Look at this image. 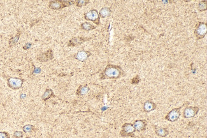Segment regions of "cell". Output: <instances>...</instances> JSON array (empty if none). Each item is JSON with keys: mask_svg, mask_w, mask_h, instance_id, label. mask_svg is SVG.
I'll use <instances>...</instances> for the list:
<instances>
[{"mask_svg": "<svg viewBox=\"0 0 207 138\" xmlns=\"http://www.w3.org/2000/svg\"><path fill=\"white\" fill-rule=\"evenodd\" d=\"M125 76L124 71L120 66L108 64L100 74L101 79H115Z\"/></svg>", "mask_w": 207, "mask_h": 138, "instance_id": "cell-1", "label": "cell"}, {"mask_svg": "<svg viewBox=\"0 0 207 138\" xmlns=\"http://www.w3.org/2000/svg\"><path fill=\"white\" fill-rule=\"evenodd\" d=\"M1 4H2V3H0V5H1Z\"/></svg>", "mask_w": 207, "mask_h": 138, "instance_id": "cell-26", "label": "cell"}, {"mask_svg": "<svg viewBox=\"0 0 207 138\" xmlns=\"http://www.w3.org/2000/svg\"><path fill=\"white\" fill-rule=\"evenodd\" d=\"M206 2H201L199 3V10L201 11L206 10Z\"/></svg>", "mask_w": 207, "mask_h": 138, "instance_id": "cell-23", "label": "cell"}, {"mask_svg": "<svg viewBox=\"0 0 207 138\" xmlns=\"http://www.w3.org/2000/svg\"><path fill=\"white\" fill-rule=\"evenodd\" d=\"M155 133L157 136L160 137H166L169 134V131L166 128L155 127Z\"/></svg>", "mask_w": 207, "mask_h": 138, "instance_id": "cell-16", "label": "cell"}, {"mask_svg": "<svg viewBox=\"0 0 207 138\" xmlns=\"http://www.w3.org/2000/svg\"><path fill=\"white\" fill-rule=\"evenodd\" d=\"M157 105L156 104L151 100H147L144 102L143 109V111L145 113H150L157 108Z\"/></svg>", "mask_w": 207, "mask_h": 138, "instance_id": "cell-10", "label": "cell"}, {"mask_svg": "<svg viewBox=\"0 0 207 138\" xmlns=\"http://www.w3.org/2000/svg\"><path fill=\"white\" fill-rule=\"evenodd\" d=\"M206 31L207 28L205 23L200 22L196 26L194 33H195V35L198 39H201L205 37L206 34Z\"/></svg>", "mask_w": 207, "mask_h": 138, "instance_id": "cell-8", "label": "cell"}, {"mask_svg": "<svg viewBox=\"0 0 207 138\" xmlns=\"http://www.w3.org/2000/svg\"><path fill=\"white\" fill-rule=\"evenodd\" d=\"M111 14V10L110 8L108 7H104L102 8L100 12H99V16L100 17H102V18H105L107 17H109Z\"/></svg>", "mask_w": 207, "mask_h": 138, "instance_id": "cell-17", "label": "cell"}, {"mask_svg": "<svg viewBox=\"0 0 207 138\" xmlns=\"http://www.w3.org/2000/svg\"><path fill=\"white\" fill-rule=\"evenodd\" d=\"M91 55V53L89 51H80L75 55V58L79 61L84 62V61H86Z\"/></svg>", "mask_w": 207, "mask_h": 138, "instance_id": "cell-12", "label": "cell"}, {"mask_svg": "<svg viewBox=\"0 0 207 138\" xmlns=\"http://www.w3.org/2000/svg\"><path fill=\"white\" fill-rule=\"evenodd\" d=\"M84 18L87 21H92L97 25H99L100 23V17L98 11L95 9H92L90 10L88 12L84 14Z\"/></svg>", "mask_w": 207, "mask_h": 138, "instance_id": "cell-5", "label": "cell"}, {"mask_svg": "<svg viewBox=\"0 0 207 138\" xmlns=\"http://www.w3.org/2000/svg\"><path fill=\"white\" fill-rule=\"evenodd\" d=\"M53 58H54L53 51L51 49H49L46 53L42 54L41 56L38 58V60L41 62H47L48 60H52Z\"/></svg>", "mask_w": 207, "mask_h": 138, "instance_id": "cell-11", "label": "cell"}, {"mask_svg": "<svg viewBox=\"0 0 207 138\" xmlns=\"http://www.w3.org/2000/svg\"><path fill=\"white\" fill-rule=\"evenodd\" d=\"M32 44H33L31 43V42H28V43L26 44L25 45H24L23 46V49H24V50H27V49L31 48V47L32 46Z\"/></svg>", "mask_w": 207, "mask_h": 138, "instance_id": "cell-25", "label": "cell"}, {"mask_svg": "<svg viewBox=\"0 0 207 138\" xmlns=\"http://www.w3.org/2000/svg\"><path fill=\"white\" fill-rule=\"evenodd\" d=\"M0 138H10V135L5 131L0 132Z\"/></svg>", "mask_w": 207, "mask_h": 138, "instance_id": "cell-22", "label": "cell"}, {"mask_svg": "<svg viewBox=\"0 0 207 138\" xmlns=\"http://www.w3.org/2000/svg\"><path fill=\"white\" fill-rule=\"evenodd\" d=\"M20 34L21 32L20 31H18V33L16 34V35L13 37H11L8 42V44H9V47L11 48L12 46L15 45L19 41V39H20Z\"/></svg>", "mask_w": 207, "mask_h": 138, "instance_id": "cell-18", "label": "cell"}, {"mask_svg": "<svg viewBox=\"0 0 207 138\" xmlns=\"http://www.w3.org/2000/svg\"><path fill=\"white\" fill-rule=\"evenodd\" d=\"M89 3V1H78L76 2V4L77 7H83Z\"/></svg>", "mask_w": 207, "mask_h": 138, "instance_id": "cell-24", "label": "cell"}, {"mask_svg": "<svg viewBox=\"0 0 207 138\" xmlns=\"http://www.w3.org/2000/svg\"><path fill=\"white\" fill-rule=\"evenodd\" d=\"M24 133L22 131H16L13 134L14 138H23Z\"/></svg>", "mask_w": 207, "mask_h": 138, "instance_id": "cell-21", "label": "cell"}, {"mask_svg": "<svg viewBox=\"0 0 207 138\" xmlns=\"http://www.w3.org/2000/svg\"><path fill=\"white\" fill-rule=\"evenodd\" d=\"M81 28L83 30L86 31H91L92 30H94L96 28V26H93L90 22H85L81 25Z\"/></svg>", "mask_w": 207, "mask_h": 138, "instance_id": "cell-19", "label": "cell"}, {"mask_svg": "<svg viewBox=\"0 0 207 138\" xmlns=\"http://www.w3.org/2000/svg\"><path fill=\"white\" fill-rule=\"evenodd\" d=\"M24 80L19 77H9L7 79V85L12 90H19L22 88Z\"/></svg>", "mask_w": 207, "mask_h": 138, "instance_id": "cell-3", "label": "cell"}, {"mask_svg": "<svg viewBox=\"0 0 207 138\" xmlns=\"http://www.w3.org/2000/svg\"><path fill=\"white\" fill-rule=\"evenodd\" d=\"M90 88L88 85H80L77 90L76 94L79 96H83L87 94Z\"/></svg>", "mask_w": 207, "mask_h": 138, "instance_id": "cell-14", "label": "cell"}, {"mask_svg": "<svg viewBox=\"0 0 207 138\" xmlns=\"http://www.w3.org/2000/svg\"><path fill=\"white\" fill-rule=\"evenodd\" d=\"M185 106V104H184L183 106H182L181 107L177 108H175L172 110L170 111L165 117V119L168 121L169 122H176L177 121L180 117L181 115V109L182 107H184Z\"/></svg>", "mask_w": 207, "mask_h": 138, "instance_id": "cell-4", "label": "cell"}, {"mask_svg": "<svg viewBox=\"0 0 207 138\" xmlns=\"http://www.w3.org/2000/svg\"><path fill=\"white\" fill-rule=\"evenodd\" d=\"M200 111V108L197 106H188L184 110L183 117L184 118H191L196 116Z\"/></svg>", "mask_w": 207, "mask_h": 138, "instance_id": "cell-7", "label": "cell"}, {"mask_svg": "<svg viewBox=\"0 0 207 138\" xmlns=\"http://www.w3.org/2000/svg\"><path fill=\"white\" fill-rule=\"evenodd\" d=\"M34 129H35V126L30 124L24 125L22 127V130L24 133H31L34 131Z\"/></svg>", "mask_w": 207, "mask_h": 138, "instance_id": "cell-20", "label": "cell"}, {"mask_svg": "<svg viewBox=\"0 0 207 138\" xmlns=\"http://www.w3.org/2000/svg\"><path fill=\"white\" fill-rule=\"evenodd\" d=\"M89 40V39L83 38V37H75L70 40L68 44V46L69 47H74V46L78 45L83 43V42H86V40Z\"/></svg>", "mask_w": 207, "mask_h": 138, "instance_id": "cell-13", "label": "cell"}, {"mask_svg": "<svg viewBox=\"0 0 207 138\" xmlns=\"http://www.w3.org/2000/svg\"><path fill=\"white\" fill-rule=\"evenodd\" d=\"M76 2H66V1H51L49 3V7L54 10L62 9L66 7L70 6Z\"/></svg>", "mask_w": 207, "mask_h": 138, "instance_id": "cell-6", "label": "cell"}, {"mask_svg": "<svg viewBox=\"0 0 207 138\" xmlns=\"http://www.w3.org/2000/svg\"><path fill=\"white\" fill-rule=\"evenodd\" d=\"M52 97L54 98L56 97V95L54 94L53 90L50 88H47L44 92V94L42 96V99L45 102Z\"/></svg>", "mask_w": 207, "mask_h": 138, "instance_id": "cell-15", "label": "cell"}, {"mask_svg": "<svg viewBox=\"0 0 207 138\" xmlns=\"http://www.w3.org/2000/svg\"><path fill=\"white\" fill-rule=\"evenodd\" d=\"M135 129L132 123H126L122 126V129L120 132V136L123 137H135Z\"/></svg>", "mask_w": 207, "mask_h": 138, "instance_id": "cell-2", "label": "cell"}, {"mask_svg": "<svg viewBox=\"0 0 207 138\" xmlns=\"http://www.w3.org/2000/svg\"><path fill=\"white\" fill-rule=\"evenodd\" d=\"M135 131L137 132H142L145 131L147 129V126L148 125V122L145 120H136L133 124Z\"/></svg>", "mask_w": 207, "mask_h": 138, "instance_id": "cell-9", "label": "cell"}]
</instances>
